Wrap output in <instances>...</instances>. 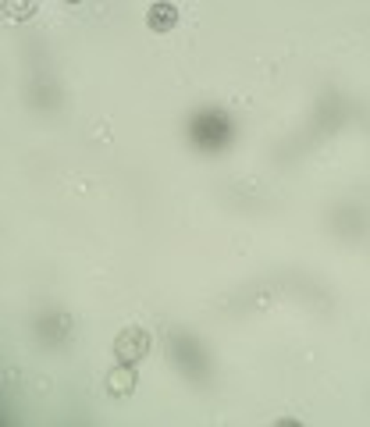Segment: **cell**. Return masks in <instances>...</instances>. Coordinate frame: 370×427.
<instances>
[{
	"instance_id": "cell-1",
	"label": "cell",
	"mask_w": 370,
	"mask_h": 427,
	"mask_svg": "<svg viewBox=\"0 0 370 427\" xmlns=\"http://www.w3.org/2000/svg\"><path fill=\"white\" fill-rule=\"evenodd\" d=\"M189 132L196 139V146H207V149H217V146H225L232 139V118L225 111H196L192 121H189Z\"/></svg>"
},
{
	"instance_id": "cell-2",
	"label": "cell",
	"mask_w": 370,
	"mask_h": 427,
	"mask_svg": "<svg viewBox=\"0 0 370 427\" xmlns=\"http://www.w3.org/2000/svg\"><path fill=\"white\" fill-rule=\"evenodd\" d=\"M146 349H150V335H146L142 328H129V331H121L118 338V360H139Z\"/></svg>"
},
{
	"instance_id": "cell-3",
	"label": "cell",
	"mask_w": 370,
	"mask_h": 427,
	"mask_svg": "<svg viewBox=\"0 0 370 427\" xmlns=\"http://www.w3.org/2000/svg\"><path fill=\"white\" fill-rule=\"evenodd\" d=\"M175 21H178V11H175V4H167V0H157V4L150 8V29H157V33H167V29H175Z\"/></svg>"
},
{
	"instance_id": "cell-4",
	"label": "cell",
	"mask_w": 370,
	"mask_h": 427,
	"mask_svg": "<svg viewBox=\"0 0 370 427\" xmlns=\"http://www.w3.org/2000/svg\"><path fill=\"white\" fill-rule=\"evenodd\" d=\"M132 385H136V374L129 370V367H121V370H114L111 378H107V388L111 392H118V395H125V392H132Z\"/></svg>"
},
{
	"instance_id": "cell-5",
	"label": "cell",
	"mask_w": 370,
	"mask_h": 427,
	"mask_svg": "<svg viewBox=\"0 0 370 427\" xmlns=\"http://www.w3.org/2000/svg\"><path fill=\"white\" fill-rule=\"evenodd\" d=\"M33 11H36V0H8V15H15V18H26Z\"/></svg>"
},
{
	"instance_id": "cell-6",
	"label": "cell",
	"mask_w": 370,
	"mask_h": 427,
	"mask_svg": "<svg viewBox=\"0 0 370 427\" xmlns=\"http://www.w3.org/2000/svg\"><path fill=\"white\" fill-rule=\"evenodd\" d=\"M71 4H75V0H71Z\"/></svg>"
}]
</instances>
